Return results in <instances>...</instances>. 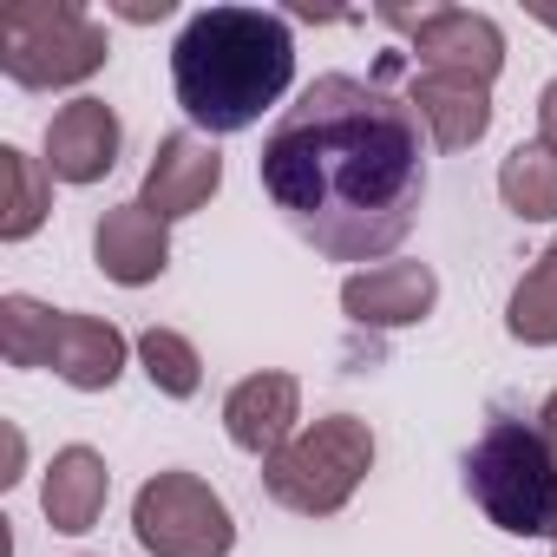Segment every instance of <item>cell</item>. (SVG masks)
<instances>
[{"mask_svg": "<svg viewBox=\"0 0 557 557\" xmlns=\"http://www.w3.org/2000/svg\"><path fill=\"white\" fill-rule=\"evenodd\" d=\"M256 177L315 256L381 262L420 223L426 125L381 79L322 73L275 119Z\"/></svg>", "mask_w": 557, "mask_h": 557, "instance_id": "cell-1", "label": "cell"}, {"mask_svg": "<svg viewBox=\"0 0 557 557\" xmlns=\"http://www.w3.org/2000/svg\"><path fill=\"white\" fill-rule=\"evenodd\" d=\"M296 79L289 21L269 8H203L184 21L171 47V86L190 125L210 138L249 132Z\"/></svg>", "mask_w": 557, "mask_h": 557, "instance_id": "cell-2", "label": "cell"}, {"mask_svg": "<svg viewBox=\"0 0 557 557\" xmlns=\"http://www.w3.org/2000/svg\"><path fill=\"white\" fill-rule=\"evenodd\" d=\"M466 492L498 531L557 544V466L537 420L498 413L466 453Z\"/></svg>", "mask_w": 557, "mask_h": 557, "instance_id": "cell-3", "label": "cell"}, {"mask_svg": "<svg viewBox=\"0 0 557 557\" xmlns=\"http://www.w3.org/2000/svg\"><path fill=\"white\" fill-rule=\"evenodd\" d=\"M112 40L73 0H8L0 8V73L27 92L79 86L106 66Z\"/></svg>", "mask_w": 557, "mask_h": 557, "instance_id": "cell-4", "label": "cell"}, {"mask_svg": "<svg viewBox=\"0 0 557 557\" xmlns=\"http://www.w3.org/2000/svg\"><path fill=\"white\" fill-rule=\"evenodd\" d=\"M368 466H374L368 420L329 413L309 433H296L275 459H262V492L296 518H335L355 498V485L368 479Z\"/></svg>", "mask_w": 557, "mask_h": 557, "instance_id": "cell-5", "label": "cell"}, {"mask_svg": "<svg viewBox=\"0 0 557 557\" xmlns=\"http://www.w3.org/2000/svg\"><path fill=\"white\" fill-rule=\"evenodd\" d=\"M132 531L151 557H230V505L197 472H158L132 498Z\"/></svg>", "mask_w": 557, "mask_h": 557, "instance_id": "cell-6", "label": "cell"}, {"mask_svg": "<svg viewBox=\"0 0 557 557\" xmlns=\"http://www.w3.org/2000/svg\"><path fill=\"white\" fill-rule=\"evenodd\" d=\"M381 21L400 27V34H413V53H420L426 73H453V79L492 86L498 66H505V34H498V21H485V14H472V8H420V14L387 8Z\"/></svg>", "mask_w": 557, "mask_h": 557, "instance_id": "cell-7", "label": "cell"}, {"mask_svg": "<svg viewBox=\"0 0 557 557\" xmlns=\"http://www.w3.org/2000/svg\"><path fill=\"white\" fill-rule=\"evenodd\" d=\"M440 302V275L426 262H381L342 283V309L355 329H413Z\"/></svg>", "mask_w": 557, "mask_h": 557, "instance_id": "cell-8", "label": "cell"}, {"mask_svg": "<svg viewBox=\"0 0 557 557\" xmlns=\"http://www.w3.org/2000/svg\"><path fill=\"white\" fill-rule=\"evenodd\" d=\"M216 184H223V158H216V145L210 138H197V132H171L164 145H158V158H151V171H145V190H138V203L151 210V216H190V210H203L210 197H216Z\"/></svg>", "mask_w": 557, "mask_h": 557, "instance_id": "cell-9", "label": "cell"}, {"mask_svg": "<svg viewBox=\"0 0 557 557\" xmlns=\"http://www.w3.org/2000/svg\"><path fill=\"white\" fill-rule=\"evenodd\" d=\"M119 112L106 99H73L47 125V171L60 184H99L119 164Z\"/></svg>", "mask_w": 557, "mask_h": 557, "instance_id": "cell-10", "label": "cell"}, {"mask_svg": "<svg viewBox=\"0 0 557 557\" xmlns=\"http://www.w3.org/2000/svg\"><path fill=\"white\" fill-rule=\"evenodd\" d=\"M296 420H302V387H296V374H249V381H236L230 400H223L230 440H236L243 453H256V459H275V453H283L289 433H296Z\"/></svg>", "mask_w": 557, "mask_h": 557, "instance_id": "cell-11", "label": "cell"}, {"mask_svg": "<svg viewBox=\"0 0 557 557\" xmlns=\"http://www.w3.org/2000/svg\"><path fill=\"white\" fill-rule=\"evenodd\" d=\"M92 256H99V269L112 275V283H125V289L158 283V275L171 269L164 216H151L145 203H119V210H106L99 230H92Z\"/></svg>", "mask_w": 557, "mask_h": 557, "instance_id": "cell-12", "label": "cell"}, {"mask_svg": "<svg viewBox=\"0 0 557 557\" xmlns=\"http://www.w3.org/2000/svg\"><path fill=\"white\" fill-rule=\"evenodd\" d=\"M407 106L420 112V125L433 132L440 151H466L492 132V86L479 79H453V73H420Z\"/></svg>", "mask_w": 557, "mask_h": 557, "instance_id": "cell-13", "label": "cell"}, {"mask_svg": "<svg viewBox=\"0 0 557 557\" xmlns=\"http://www.w3.org/2000/svg\"><path fill=\"white\" fill-rule=\"evenodd\" d=\"M106 492H112V472H106V459H99L92 446H66V453H53V466H47L40 511H47V524H53V531L79 537V531H92V524H99V511H106Z\"/></svg>", "mask_w": 557, "mask_h": 557, "instance_id": "cell-14", "label": "cell"}, {"mask_svg": "<svg viewBox=\"0 0 557 557\" xmlns=\"http://www.w3.org/2000/svg\"><path fill=\"white\" fill-rule=\"evenodd\" d=\"M66 387L79 394H106L119 374H125V335L99 315H66L60 309V329H53V361H47Z\"/></svg>", "mask_w": 557, "mask_h": 557, "instance_id": "cell-15", "label": "cell"}, {"mask_svg": "<svg viewBox=\"0 0 557 557\" xmlns=\"http://www.w3.org/2000/svg\"><path fill=\"white\" fill-rule=\"evenodd\" d=\"M53 210V171L40 158H27L21 145H0V236L21 243L47 223Z\"/></svg>", "mask_w": 557, "mask_h": 557, "instance_id": "cell-16", "label": "cell"}, {"mask_svg": "<svg viewBox=\"0 0 557 557\" xmlns=\"http://www.w3.org/2000/svg\"><path fill=\"white\" fill-rule=\"evenodd\" d=\"M498 197L511 216L524 223H550L557 216V151L544 145H518L505 164H498Z\"/></svg>", "mask_w": 557, "mask_h": 557, "instance_id": "cell-17", "label": "cell"}, {"mask_svg": "<svg viewBox=\"0 0 557 557\" xmlns=\"http://www.w3.org/2000/svg\"><path fill=\"white\" fill-rule=\"evenodd\" d=\"M505 329H511V342H524V348H557V243L524 269V283L511 289Z\"/></svg>", "mask_w": 557, "mask_h": 557, "instance_id": "cell-18", "label": "cell"}, {"mask_svg": "<svg viewBox=\"0 0 557 557\" xmlns=\"http://www.w3.org/2000/svg\"><path fill=\"white\" fill-rule=\"evenodd\" d=\"M53 329H60V309L34 296H0V355H8V368H47Z\"/></svg>", "mask_w": 557, "mask_h": 557, "instance_id": "cell-19", "label": "cell"}, {"mask_svg": "<svg viewBox=\"0 0 557 557\" xmlns=\"http://www.w3.org/2000/svg\"><path fill=\"white\" fill-rule=\"evenodd\" d=\"M138 361H145L151 387L171 394V400H190V394L203 387V361H197V348H190L177 329H145V335H138Z\"/></svg>", "mask_w": 557, "mask_h": 557, "instance_id": "cell-20", "label": "cell"}, {"mask_svg": "<svg viewBox=\"0 0 557 557\" xmlns=\"http://www.w3.org/2000/svg\"><path fill=\"white\" fill-rule=\"evenodd\" d=\"M537 145H544V151H557V79L537 92Z\"/></svg>", "mask_w": 557, "mask_h": 557, "instance_id": "cell-21", "label": "cell"}, {"mask_svg": "<svg viewBox=\"0 0 557 557\" xmlns=\"http://www.w3.org/2000/svg\"><path fill=\"white\" fill-rule=\"evenodd\" d=\"M119 14H125V21H164V14H171V0H125Z\"/></svg>", "mask_w": 557, "mask_h": 557, "instance_id": "cell-22", "label": "cell"}, {"mask_svg": "<svg viewBox=\"0 0 557 557\" xmlns=\"http://www.w3.org/2000/svg\"><path fill=\"white\" fill-rule=\"evenodd\" d=\"M537 433H544V446H550V466H557V394L544 400V413H537Z\"/></svg>", "mask_w": 557, "mask_h": 557, "instance_id": "cell-23", "label": "cell"}, {"mask_svg": "<svg viewBox=\"0 0 557 557\" xmlns=\"http://www.w3.org/2000/svg\"><path fill=\"white\" fill-rule=\"evenodd\" d=\"M531 14H537V21H544L550 34H557V8H531Z\"/></svg>", "mask_w": 557, "mask_h": 557, "instance_id": "cell-24", "label": "cell"}]
</instances>
